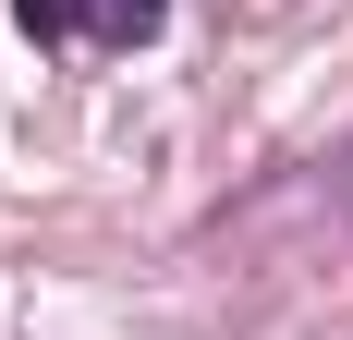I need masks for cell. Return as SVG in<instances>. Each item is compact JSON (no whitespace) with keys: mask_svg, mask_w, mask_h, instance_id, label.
<instances>
[{"mask_svg":"<svg viewBox=\"0 0 353 340\" xmlns=\"http://www.w3.org/2000/svg\"><path fill=\"white\" fill-rule=\"evenodd\" d=\"M159 25H171V0H85V36L98 49H146Z\"/></svg>","mask_w":353,"mask_h":340,"instance_id":"cell-1","label":"cell"},{"mask_svg":"<svg viewBox=\"0 0 353 340\" xmlns=\"http://www.w3.org/2000/svg\"><path fill=\"white\" fill-rule=\"evenodd\" d=\"M12 25H25L37 49H61V36H85V0H12Z\"/></svg>","mask_w":353,"mask_h":340,"instance_id":"cell-2","label":"cell"}]
</instances>
